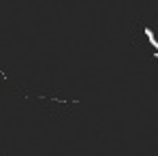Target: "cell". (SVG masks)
<instances>
[{
  "instance_id": "6da1fadb",
  "label": "cell",
  "mask_w": 158,
  "mask_h": 156,
  "mask_svg": "<svg viewBox=\"0 0 158 156\" xmlns=\"http://www.w3.org/2000/svg\"><path fill=\"white\" fill-rule=\"evenodd\" d=\"M145 34H147L150 43H152V45H154V49H156V56H158V43H156V39H154V32H152L150 28H145Z\"/></svg>"
}]
</instances>
